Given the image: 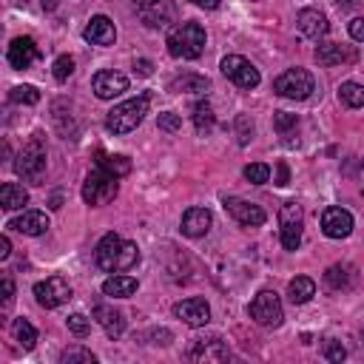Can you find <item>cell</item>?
I'll return each mask as SVG.
<instances>
[{"instance_id":"obj_1","label":"cell","mask_w":364,"mask_h":364,"mask_svg":"<svg viewBox=\"0 0 364 364\" xmlns=\"http://www.w3.org/2000/svg\"><path fill=\"white\" fill-rule=\"evenodd\" d=\"M94 262H97V267L106 270V273L131 270L136 262H140V248H136V242H125L122 237H117V234L111 231V234H106V237L97 242Z\"/></svg>"},{"instance_id":"obj_2","label":"cell","mask_w":364,"mask_h":364,"mask_svg":"<svg viewBox=\"0 0 364 364\" xmlns=\"http://www.w3.org/2000/svg\"><path fill=\"white\" fill-rule=\"evenodd\" d=\"M165 46H168L171 57L197 60L205 52V29L200 23H179L176 29H171Z\"/></svg>"},{"instance_id":"obj_3","label":"cell","mask_w":364,"mask_h":364,"mask_svg":"<svg viewBox=\"0 0 364 364\" xmlns=\"http://www.w3.org/2000/svg\"><path fill=\"white\" fill-rule=\"evenodd\" d=\"M148 103L151 97L148 94H140V97H134V100H125L120 106H114L106 117V128L111 134H131L136 125L143 122V117L148 114Z\"/></svg>"},{"instance_id":"obj_4","label":"cell","mask_w":364,"mask_h":364,"mask_svg":"<svg viewBox=\"0 0 364 364\" xmlns=\"http://www.w3.org/2000/svg\"><path fill=\"white\" fill-rule=\"evenodd\" d=\"M15 171L20 179L31 182V186H40L43 174H46V146H43V134H34L31 140L20 148L18 160H15Z\"/></svg>"},{"instance_id":"obj_5","label":"cell","mask_w":364,"mask_h":364,"mask_svg":"<svg viewBox=\"0 0 364 364\" xmlns=\"http://www.w3.org/2000/svg\"><path fill=\"white\" fill-rule=\"evenodd\" d=\"M117 191H120L117 176L108 174V171H103V168L91 171V174L85 176V182H83V200H85V205H91V208L108 205V202L117 197Z\"/></svg>"},{"instance_id":"obj_6","label":"cell","mask_w":364,"mask_h":364,"mask_svg":"<svg viewBox=\"0 0 364 364\" xmlns=\"http://www.w3.org/2000/svg\"><path fill=\"white\" fill-rule=\"evenodd\" d=\"M273 91L285 100H307L316 91V83L307 69H288L273 80Z\"/></svg>"},{"instance_id":"obj_7","label":"cell","mask_w":364,"mask_h":364,"mask_svg":"<svg viewBox=\"0 0 364 364\" xmlns=\"http://www.w3.org/2000/svg\"><path fill=\"white\" fill-rule=\"evenodd\" d=\"M248 316L262 328H279L285 310H282V299L276 290H262L253 296V302L248 304Z\"/></svg>"},{"instance_id":"obj_8","label":"cell","mask_w":364,"mask_h":364,"mask_svg":"<svg viewBox=\"0 0 364 364\" xmlns=\"http://www.w3.org/2000/svg\"><path fill=\"white\" fill-rule=\"evenodd\" d=\"M136 18H140L148 29H165L171 23H176L179 9L174 0H134Z\"/></svg>"},{"instance_id":"obj_9","label":"cell","mask_w":364,"mask_h":364,"mask_svg":"<svg viewBox=\"0 0 364 364\" xmlns=\"http://www.w3.org/2000/svg\"><path fill=\"white\" fill-rule=\"evenodd\" d=\"M302 225H304L302 205L299 202H285L279 208V237H282L285 251H296L302 245Z\"/></svg>"},{"instance_id":"obj_10","label":"cell","mask_w":364,"mask_h":364,"mask_svg":"<svg viewBox=\"0 0 364 364\" xmlns=\"http://www.w3.org/2000/svg\"><path fill=\"white\" fill-rule=\"evenodd\" d=\"M222 74L231 80L234 85H239V88H256L259 85V69L251 63V60H245V57H239V55H227L225 60H222Z\"/></svg>"},{"instance_id":"obj_11","label":"cell","mask_w":364,"mask_h":364,"mask_svg":"<svg viewBox=\"0 0 364 364\" xmlns=\"http://www.w3.org/2000/svg\"><path fill=\"white\" fill-rule=\"evenodd\" d=\"M34 299H37L40 307L55 310V307H60V304H66L71 299V285L63 276H49L46 282L34 285Z\"/></svg>"},{"instance_id":"obj_12","label":"cell","mask_w":364,"mask_h":364,"mask_svg":"<svg viewBox=\"0 0 364 364\" xmlns=\"http://www.w3.org/2000/svg\"><path fill=\"white\" fill-rule=\"evenodd\" d=\"M174 316L182 318L188 328H205L211 322V307L205 299L200 296H191V299H182L174 304Z\"/></svg>"},{"instance_id":"obj_13","label":"cell","mask_w":364,"mask_h":364,"mask_svg":"<svg viewBox=\"0 0 364 364\" xmlns=\"http://www.w3.org/2000/svg\"><path fill=\"white\" fill-rule=\"evenodd\" d=\"M225 211L231 214L239 225H245V227H259V225H265V219H267V214L259 208V205H253V202H248V200H239V197H225Z\"/></svg>"},{"instance_id":"obj_14","label":"cell","mask_w":364,"mask_h":364,"mask_svg":"<svg viewBox=\"0 0 364 364\" xmlns=\"http://www.w3.org/2000/svg\"><path fill=\"white\" fill-rule=\"evenodd\" d=\"M322 231H325V237H330V239H344V237H350V231H353V214L344 211V208H339V205L325 208V214H322Z\"/></svg>"},{"instance_id":"obj_15","label":"cell","mask_w":364,"mask_h":364,"mask_svg":"<svg viewBox=\"0 0 364 364\" xmlns=\"http://www.w3.org/2000/svg\"><path fill=\"white\" fill-rule=\"evenodd\" d=\"M91 88H94V94L100 100H114V97L122 94V91H128V77L106 69V71H97L94 77H91Z\"/></svg>"},{"instance_id":"obj_16","label":"cell","mask_w":364,"mask_h":364,"mask_svg":"<svg viewBox=\"0 0 364 364\" xmlns=\"http://www.w3.org/2000/svg\"><path fill=\"white\" fill-rule=\"evenodd\" d=\"M188 358H194V361H225V358H231V350H227V344L219 336H208V339L191 342Z\"/></svg>"},{"instance_id":"obj_17","label":"cell","mask_w":364,"mask_h":364,"mask_svg":"<svg viewBox=\"0 0 364 364\" xmlns=\"http://www.w3.org/2000/svg\"><path fill=\"white\" fill-rule=\"evenodd\" d=\"M211 225H214V214L208 208H188L186 214H182V234H186L188 239H200L211 231Z\"/></svg>"},{"instance_id":"obj_18","label":"cell","mask_w":364,"mask_h":364,"mask_svg":"<svg viewBox=\"0 0 364 364\" xmlns=\"http://www.w3.org/2000/svg\"><path fill=\"white\" fill-rule=\"evenodd\" d=\"M296 29L307 40H322L330 31V23H328V18L318 9H302L299 18H296Z\"/></svg>"},{"instance_id":"obj_19","label":"cell","mask_w":364,"mask_h":364,"mask_svg":"<svg viewBox=\"0 0 364 364\" xmlns=\"http://www.w3.org/2000/svg\"><path fill=\"white\" fill-rule=\"evenodd\" d=\"M37 57H40V49H37V43H34L31 37H15L12 46H9V55H6L9 66L18 69V71L29 69Z\"/></svg>"},{"instance_id":"obj_20","label":"cell","mask_w":364,"mask_h":364,"mask_svg":"<svg viewBox=\"0 0 364 364\" xmlns=\"http://www.w3.org/2000/svg\"><path fill=\"white\" fill-rule=\"evenodd\" d=\"M316 60L322 66H342V63H356L358 52L353 46H342V43H322L316 46Z\"/></svg>"},{"instance_id":"obj_21","label":"cell","mask_w":364,"mask_h":364,"mask_svg":"<svg viewBox=\"0 0 364 364\" xmlns=\"http://www.w3.org/2000/svg\"><path fill=\"white\" fill-rule=\"evenodd\" d=\"M9 227L23 234V237H43L46 231H49V216H46L43 211H23L20 216H15L9 222Z\"/></svg>"},{"instance_id":"obj_22","label":"cell","mask_w":364,"mask_h":364,"mask_svg":"<svg viewBox=\"0 0 364 364\" xmlns=\"http://www.w3.org/2000/svg\"><path fill=\"white\" fill-rule=\"evenodd\" d=\"M91 316L97 318V325L106 330L108 339H120L125 333V318L120 310L108 307V304H94V310H91Z\"/></svg>"},{"instance_id":"obj_23","label":"cell","mask_w":364,"mask_h":364,"mask_svg":"<svg viewBox=\"0 0 364 364\" xmlns=\"http://www.w3.org/2000/svg\"><path fill=\"white\" fill-rule=\"evenodd\" d=\"M83 37L94 46H111L117 40V29L106 15H97V18H91V23L83 29Z\"/></svg>"},{"instance_id":"obj_24","label":"cell","mask_w":364,"mask_h":364,"mask_svg":"<svg viewBox=\"0 0 364 364\" xmlns=\"http://www.w3.org/2000/svg\"><path fill=\"white\" fill-rule=\"evenodd\" d=\"M171 94H205L208 91V80L202 74H179L168 83Z\"/></svg>"},{"instance_id":"obj_25","label":"cell","mask_w":364,"mask_h":364,"mask_svg":"<svg viewBox=\"0 0 364 364\" xmlns=\"http://www.w3.org/2000/svg\"><path fill=\"white\" fill-rule=\"evenodd\" d=\"M325 285L330 290H350L356 285V270L350 265H330L325 270Z\"/></svg>"},{"instance_id":"obj_26","label":"cell","mask_w":364,"mask_h":364,"mask_svg":"<svg viewBox=\"0 0 364 364\" xmlns=\"http://www.w3.org/2000/svg\"><path fill=\"white\" fill-rule=\"evenodd\" d=\"M29 202V191L18 182H4V188H0V208L4 211H18Z\"/></svg>"},{"instance_id":"obj_27","label":"cell","mask_w":364,"mask_h":364,"mask_svg":"<svg viewBox=\"0 0 364 364\" xmlns=\"http://www.w3.org/2000/svg\"><path fill=\"white\" fill-rule=\"evenodd\" d=\"M103 293L114 299H128L136 293V279L134 276H108L103 282Z\"/></svg>"},{"instance_id":"obj_28","label":"cell","mask_w":364,"mask_h":364,"mask_svg":"<svg viewBox=\"0 0 364 364\" xmlns=\"http://www.w3.org/2000/svg\"><path fill=\"white\" fill-rule=\"evenodd\" d=\"M288 296H290L293 304H304V302H310L316 296V282L310 276H296L288 285Z\"/></svg>"},{"instance_id":"obj_29","label":"cell","mask_w":364,"mask_h":364,"mask_svg":"<svg viewBox=\"0 0 364 364\" xmlns=\"http://www.w3.org/2000/svg\"><path fill=\"white\" fill-rule=\"evenodd\" d=\"M12 336H15V342L23 350H34V344H37V330H34V325L29 322V318H15V322H12Z\"/></svg>"},{"instance_id":"obj_30","label":"cell","mask_w":364,"mask_h":364,"mask_svg":"<svg viewBox=\"0 0 364 364\" xmlns=\"http://www.w3.org/2000/svg\"><path fill=\"white\" fill-rule=\"evenodd\" d=\"M97 165H100L103 171L114 174L117 179L131 174V160H128V157H122V154H97Z\"/></svg>"},{"instance_id":"obj_31","label":"cell","mask_w":364,"mask_h":364,"mask_svg":"<svg viewBox=\"0 0 364 364\" xmlns=\"http://www.w3.org/2000/svg\"><path fill=\"white\" fill-rule=\"evenodd\" d=\"M191 117H194V125H197V131L200 134H211L214 131V125H216V114H214V108H211V103L205 100V103H197L194 106V111H191Z\"/></svg>"},{"instance_id":"obj_32","label":"cell","mask_w":364,"mask_h":364,"mask_svg":"<svg viewBox=\"0 0 364 364\" xmlns=\"http://www.w3.org/2000/svg\"><path fill=\"white\" fill-rule=\"evenodd\" d=\"M296 125H299V117H296V114H288V111H276V114H273V128H276V131L285 136L288 146H296V140H293Z\"/></svg>"},{"instance_id":"obj_33","label":"cell","mask_w":364,"mask_h":364,"mask_svg":"<svg viewBox=\"0 0 364 364\" xmlns=\"http://www.w3.org/2000/svg\"><path fill=\"white\" fill-rule=\"evenodd\" d=\"M339 100L347 108H361L364 106V85H358V83H342L339 85Z\"/></svg>"},{"instance_id":"obj_34","label":"cell","mask_w":364,"mask_h":364,"mask_svg":"<svg viewBox=\"0 0 364 364\" xmlns=\"http://www.w3.org/2000/svg\"><path fill=\"white\" fill-rule=\"evenodd\" d=\"M60 364H97V356L80 344H74V347L60 353Z\"/></svg>"},{"instance_id":"obj_35","label":"cell","mask_w":364,"mask_h":364,"mask_svg":"<svg viewBox=\"0 0 364 364\" xmlns=\"http://www.w3.org/2000/svg\"><path fill=\"white\" fill-rule=\"evenodd\" d=\"M9 100L20 103V106H34V103H40V91L34 85H15L9 91Z\"/></svg>"},{"instance_id":"obj_36","label":"cell","mask_w":364,"mask_h":364,"mask_svg":"<svg viewBox=\"0 0 364 364\" xmlns=\"http://www.w3.org/2000/svg\"><path fill=\"white\" fill-rule=\"evenodd\" d=\"M52 74H55L57 83H66V80L74 74V57H71V55H60V57L55 60V66H52Z\"/></svg>"},{"instance_id":"obj_37","label":"cell","mask_w":364,"mask_h":364,"mask_svg":"<svg viewBox=\"0 0 364 364\" xmlns=\"http://www.w3.org/2000/svg\"><path fill=\"white\" fill-rule=\"evenodd\" d=\"M234 128H237V140H239V146H248V143L253 140V120H251L248 114H239V117L234 120Z\"/></svg>"},{"instance_id":"obj_38","label":"cell","mask_w":364,"mask_h":364,"mask_svg":"<svg viewBox=\"0 0 364 364\" xmlns=\"http://www.w3.org/2000/svg\"><path fill=\"white\" fill-rule=\"evenodd\" d=\"M66 325H69V330L74 333V336H88L91 333V318H85L83 313H71L69 318H66Z\"/></svg>"},{"instance_id":"obj_39","label":"cell","mask_w":364,"mask_h":364,"mask_svg":"<svg viewBox=\"0 0 364 364\" xmlns=\"http://www.w3.org/2000/svg\"><path fill=\"white\" fill-rule=\"evenodd\" d=\"M245 179L253 182V186H265V182L270 179V168L265 162H253V165L245 168Z\"/></svg>"},{"instance_id":"obj_40","label":"cell","mask_w":364,"mask_h":364,"mask_svg":"<svg viewBox=\"0 0 364 364\" xmlns=\"http://www.w3.org/2000/svg\"><path fill=\"white\" fill-rule=\"evenodd\" d=\"M157 125H160V131L176 134V131L182 128V117H179V114H174V111H162V114L157 117Z\"/></svg>"},{"instance_id":"obj_41","label":"cell","mask_w":364,"mask_h":364,"mask_svg":"<svg viewBox=\"0 0 364 364\" xmlns=\"http://www.w3.org/2000/svg\"><path fill=\"white\" fill-rule=\"evenodd\" d=\"M325 358H328V361H336V364H342V361L347 358V350H344V344H342V342H336V339H328V342H325Z\"/></svg>"},{"instance_id":"obj_42","label":"cell","mask_w":364,"mask_h":364,"mask_svg":"<svg viewBox=\"0 0 364 364\" xmlns=\"http://www.w3.org/2000/svg\"><path fill=\"white\" fill-rule=\"evenodd\" d=\"M347 31H350V37H353L356 43H364V18H353V20L347 23Z\"/></svg>"},{"instance_id":"obj_43","label":"cell","mask_w":364,"mask_h":364,"mask_svg":"<svg viewBox=\"0 0 364 364\" xmlns=\"http://www.w3.org/2000/svg\"><path fill=\"white\" fill-rule=\"evenodd\" d=\"M12 299H15V282L12 276H4V307H9Z\"/></svg>"},{"instance_id":"obj_44","label":"cell","mask_w":364,"mask_h":364,"mask_svg":"<svg viewBox=\"0 0 364 364\" xmlns=\"http://www.w3.org/2000/svg\"><path fill=\"white\" fill-rule=\"evenodd\" d=\"M288 182H290V171H288V165H285V162H279V165H276V186H279V188H285Z\"/></svg>"},{"instance_id":"obj_45","label":"cell","mask_w":364,"mask_h":364,"mask_svg":"<svg viewBox=\"0 0 364 364\" xmlns=\"http://www.w3.org/2000/svg\"><path fill=\"white\" fill-rule=\"evenodd\" d=\"M134 71L143 74V77H148V74L154 71V66H151V60H136V63H134Z\"/></svg>"},{"instance_id":"obj_46","label":"cell","mask_w":364,"mask_h":364,"mask_svg":"<svg viewBox=\"0 0 364 364\" xmlns=\"http://www.w3.org/2000/svg\"><path fill=\"white\" fill-rule=\"evenodd\" d=\"M9 253H12V242H9V237H0V259H9Z\"/></svg>"},{"instance_id":"obj_47","label":"cell","mask_w":364,"mask_h":364,"mask_svg":"<svg viewBox=\"0 0 364 364\" xmlns=\"http://www.w3.org/2000/svg\"><path fill=\"white\" fill-rule=\"evenodd\" d=\"M191 4L200 6V9H219L222 0H191Z\"/></svg>"},{"instance_id":"obj_48","label":"cell","mask_w":364,"mask_h":364,"mask_svg":"<svg viewBox=\"0 0 364 364\" xmlns=\"http://www.w3.org/2000/svg\"><path fill=\"white\" fill-rule=\"evenodd\" d=\"M43 9H49V12L57 9V0H43Z\"/></svg>"},{"instance_id":"obj_49","label":"cell","mask_w":364,"mask_h":364,"mask_svg":"<svg viewBox=\"0 0 364 364\" xmlns=\"http://www.w3.org/2000/svg\"><path fill=\"white\" fill-rule=\"evenodd\" d=\"M60 202H63V197H60V194H55V197H52V208H55V211H57V208H63Z\"/></svg>"},{"instance_id":"obj_50","label":"cell","mask_w":364,"mask_h":364,"mask_svg":"<svg viewBox=\"0 0 364 364\" xmlns=\"http://www.w3.org/2000/svg\"><path fill=\"white\" fill-rule=\"evenodd\" d=\"M361 342H364V330H361Z\"/></svg>"},{"instance_id":"obj_51","label":"cell","mask_w":364,"mask_h":364,"mask_svg":"<svg viewBox=\"0 0 364 364\" xmlns=\"http://www.w3.org/2000/svg\"><path fill=\"white\" fill-rule=\"evenodd\" d=\"M361 168H364V160H361Z\"/></svg>"}]
</instances>
